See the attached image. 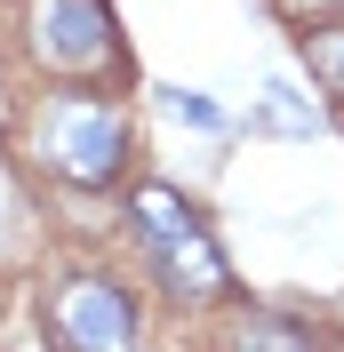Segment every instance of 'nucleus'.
<instances>
[{
  "label": "nucleus",
  "mask_w": 344,
  "mask_h": 352,
  "mask_svg": "<svg viewBox=\"0 0 344 352\" xmlns=\"http://www.w3.org/2000/svg\"><path fill=\"white\" fill-rule=\"evenodd\" d=\"M129 153V120L105 104V96H48L32 112V160L72 184H112Z\"/></svg>",
  "instance_id": "nucleus-1"
},
{
  "label": "nucleus",
  "mask_w": 344,
  "mask_h": 352,
  "mask_svg": "<svg viewBox=\"0 0 344 352\" xmlns=\"http://www.w3.org/2000/svg\"><path fill=\"white\" fill-rule=\"evenodd\" d=\"M48 320H56V336H65V352H136V305H129V288L105 280V272L56 280Z\"/></svg>",
  "instance_id": "nucleus-2"
},
{
  "label": "nucleus",
  "mask_w": 344,
  "mask_h": 352,
  "mask_svg": "<svg viewBox=\"0 0 344 352\" xmlns=\"http://www.w3.org/2000/svg\"><path fill=\"white\" fill-rule=\"evenodd\" d=\"M24 32H32V56H41L48 72H96L112 56L105 0H32Z\"/></svg>",
  "instance_id": "nucleus-3"
},
{
  "label": "nucleus",
  "mask_w": 344,
  "mask_h": 352,
  "mask_svg": "<svg viewBox=\"0 0 344 352\" xmlns=\"http://www.w3.org/2000/svg\"><path fill=\"white\" fill-rule=\"evenodd\" d=\"M233 344H240V352H312V336H304L297 320H280V312H248Z\"/></svg>",
  "instance_id": "nucleus-6"
},
{
  "label": "nucleus",
  "mask_w": 344,
  "mask_h": 352,
  "mask_svg": "<svg viewBox=\"0 0 344 352\" xmlns=\"http://www.w3.org/2000/svg\"><path fill=\"white\" fill-rule=\"evenodd\" d=\"M248 129H264V136H312V129H321V104H304V96H297L288 80H272Z\"/></svg>",
  "instance_id": "nucleus-5"
},
{
  "label": "nucleus",
  "mask_w": 344,
  "mask_h": 352,
  "mask_svg": "<svg viewBox=\"0 0 344 352\" xmlns=\"http://www.w3.org/2000/svg\"><path fill=\"white\" fill-rule=\"evenodd\" d=\"M304 56H312V72L344 96V32H304Z\"/></svg>",
  "instance_id": "nucleus-7"
},
{
  "label": "nucleus",
  "mask_w": 344,
  "mask_h": 352,
  "mask_svg": "<svg viewBox=\"0 0 344 352\" xmlns=\"http://www.w3.org/2000/svg\"><path fill=\"white\" fill-rule=\"evenodd\" d=\"M169 112H176V120H193V129H208V136L224 129V112H216L208 96H200V88H176V96H169Z\"/></svg>",
  "instance_id": "nucleus-8"
},
{
  "label": "nucleus",
  "mask_w": 344,
  "mask_h": 352,
  "mask_svg": "<svg viewBox=\"0 0 344 352\" xmlns=\"http://www.w3.org/2000/svg\"><path fill=\"white\" fill-rule=\"evenodd\" d=\"M152 264H160V280H169L176 296H216V288H224V256L208 248L200 224H184V232H169V241H152Z\"/></svg>",
  "instance_id": "nucleus-4"
}]
</instances>
